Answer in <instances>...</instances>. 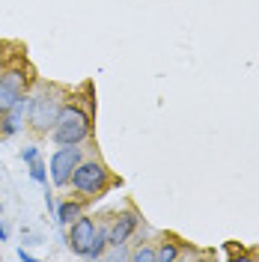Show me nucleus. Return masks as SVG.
I'll return each mask as SVG.
<instances>
[{
  "instance_id": "1",
  "label": "nucleus",
  "mask_w": 259,
  "mask_h": 262,
  "mask_svg": "<svg viewBox=\"0 0 259 262\" xmlns=\"http://www.w3.org/2000/svg\"><path fill=\"white\" fill-rule=\"evenodd\" d=\"M93 134V114L81 107L78 101H66L60 116H57V125L51 128V137L57 146H75V143H83L90 140Z\"/></svg>"
},
{
  "instance_id": "2",
  "label": "nucleus",
  "mask_w": 259,
  "mask_h": 262,
  "mask_svg": "<svg viewBox=\"0 0 259 262\" xmlns=\"http://www.w3.org/2000/svg\"><path fill=\"white\" fill-rule=\"evenodd\" d=\"M69 185H72V191H75L78 200H98V196H104V191L114 185V179H111V170L98 161V158H83L75 167Z\"/></svg>"
},
{
  "instance_id": "3",
  "label": "nucleus",
  "mask_w": 259,
  "mask_h": 262,
  "mask_svg": "<svg viewBox=\"0 0 259 262\" xmlns=\"http://www.w3.org/2000/svg\"><path fill=\"white\" fill-rule=\"evenodd\" d=\"M63 93L57 86H42L30 96V119L27 125L39 134H48L54 125H57V116L63 111Z\"/></svg>"
},
{
  "instance_id": "4",
  "label": "nucleus",
  "mask_w": 259,
  "mask_h": 262,
  "mask_svg": "<svg viewBox=\"0 0 259 262\" xmlns=\"http://www.w3.org/2000/svg\"><path fill=\"white\" fill-rule=\"evenodd\" d=\"M83 161V146L75 143V146H60L54 155H51V164H48V173H51V182L57 188H66L72 182V173L75 167Z\"/></svg>"
},
{
  "instance_id": "5",
  "label": "nucleus",
  "mask_w": 259,
  "mask_h": 262,
  "mask_svg": "<svg viewBox=\"0 0 259 262\" xmlns=\"http://www.w3.org/2000/svg\"><path fill=\"white\" fill-rule=\"evenodd\" d=\"M30 78L21 66H6L0 72V114H6L21 96H27Z\"/></svg>"
},
{
  "instance_id": "6",
  "label": "nucleus",
  "mask_w": 259,
  "mask_h": 262,
  "mask_svg": "<svg viewBox=\"0 0 259 262\" xmlns=\"http://www.w3.org/2000/svg\"><path fill=\"white\" fill-rule=\"evenodd\" d=\"M27 119H30V96H21L6 114H0V137H12L18 131H24Z\"/></svg>"
},
{
  "instance_id": "7",
  "label": "nucleus",
  "mask_w": 259,
  "mask_h": 262,
  "mask_svg": "<svg viewBox=\"0 0 259 262\" xmlns=\"http://www.w3.org/2000/svg\"><path fill=\"white\" fill-rule=\"evenodd\" d=\"M93 232H96V221L93 217H78V221H72L69 224V232H66V245L72 253H78L83 256L87 250H90V242H93Z\"/></svg>"
},
{
  "instance_id": "8",
  "label": "nucleus",
  "mask_w": 259,
  "mask_h": 262,
  "mask_svg": "<svg viewBox=\"0 0 259 262\" xmlns=\"http://www.w3.org/2000/svg\"><path fill=\"white\" fill-rule=\"evenodd\" d=\"M137 227H140V217H137L134 209L116 214V221L111 224V247H119V245L125 247L128 245V238L137 232Z\"/></svg>"
},
{
  "instance_id": "9",
  "label": "nucleus",
  "mask_w": 259,
  "mask_h": 262,
  "mask_svg": "<svg viewBox=\"0 0 259 262\" xmlns=\"http://www.w3.org/2000/svg\"><path fill=\"white\" fill-rule=\"evenodd\" d=\"M111 245V227L104 224H96V232H93V242H90V250L83 253V259H101L104 250Z\"/></svg>"
},
{
  "instance_id": "10",
  "label": "nucleus",
  "mask_w": 259,
  "mask_h": 262,
  "mask_svg": "<svg viewBox=\"0 0 259 262\" xmlns=\"http://www.w3.org/2000/svg\"><path fill=\"white\" fill-rule=\"evenodd\" d=\"M54 214H57V224H60V227H69L72 221H78V217L83 214V200H78V196L63 200V203L54 209Z\"/></svg>"
},
{
  "instance_id": "11",
  "label": "nucleus",
  "mask_w": 259,
  "mask_h": 262,
  "mask_svg": "<svg viewBox=\"0 0 259 262\" xmlns=\"http://www.w3.org/2000/svg\"><path fill=\"white\" fill-rule=\"evenodd\" d=\"M179 256H182L179 242H161V247H158V262H176Z\"/></svg>"
},
{
  "instance_id": "12",
  "label": "nucleus",
  "mask_w": 259,
  "mask_h": 262,
  "mask_svg": "<svg viewBox=\"0 0 259 262\" xmlns=\"http://www.w3.org/2000/svg\"><path fill=\"white\" fill-rule=\"evenodd\" d=\"M131 262H158V250H152V247L140 245L134 253H131Z\"/></svg>"
},
{
  "instance_id": "13",
  "label": "nucleus",
  "mask_w": 259,
  "mask_h": 262,
  "mask_svg": "<svg viewBox=\"0 0 259 262\" xmlns=\"http://www.w3.org/2000/svg\"><path fill=\"white\" fill-rule=\"evenodd\" d=\"M30 179L39 182V185L48 179V173H45V164L39 161V158H33V161H30Z\"/></svg>"
},
{
  "instance_id": "14",
  "label": "nucleus",
  "mask_w": 259,
  "mask_h": 262,
  "mask_svg": "<svg viewBox=\"0 0 259 262\" xmlns=\"http://www.w3.org/2000/svg\"><path fill=\"white\" fill-rule=\"evenodd\" d=\"M33 158H39V146H27L24 152H21V161H27V164H30Z\"/></svg>"
},
{
  "instance_id": "15",
  "label": "nucleus",
  "mask_w": 259,
  "mask_h": 262,
  "mask_svg": "<svg viewBox=\"0 0 259 262\" xmlns=\"http://www.w3.org/2000/svg\"><path fill=\"white\" fill-rule=\"evenodd\" d=\"M18 259H21V262H33V253H27V250L21 247V250H18Z\"/></svg>"
},
{
  "instance_id": "16",
  "label": "nucleus",
  "mask_w": 259,
  "mask_h": 262,
  "mask_svg": "<svg viewBox=\"0 0 259 262\" xmlns=\"http://www.w3.org/2000/svg\"><path fill=\"white\" fill-rule=\"evenodd\" d=\"M6 238H9V229H6V224H3V221H0V242H6Z\"/></svg>"
},
{
  "instance_id": "17",
  "label": "nucleus",
  "mask_w": 259,
  "mask_h": 262,
  "mask_svg": "<svg viewBox=\"0 0 259 262\" xmlns=\"http://www.w3.org/2000/svg\"><path fill=\"white\" fill-rule=\"evenodd\" d=\"M45 203H48V212H54V209H57V203H54V196H51V194H45Z\"/></svg>"
},
{
  "instance_id": "18",
  "label": "nucleus",
  "mask_w": 259,
  "mask_h": 262,
  "mask_svg": "<svg viewBox=\"0 0 259 262\" xmlns=\"http://www.w3.org/2000/svg\"><path fill=\"white\" fill-rule=\"evenodd\" d=\"M0 214H3V203H0Z\"/></svg>"
}]
</instances>
